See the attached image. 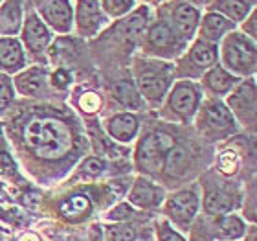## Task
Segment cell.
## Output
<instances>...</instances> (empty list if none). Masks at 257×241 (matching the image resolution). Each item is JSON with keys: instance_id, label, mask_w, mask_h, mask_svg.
Here are the masks:
<instances>
[{"instance_id": "6da1fadb", "label": "cell", "mask_w": 257, "mask_h": 241, "mask_svg": "<svg viewBox=\"0 0 257 241\" xmlns=\"http://www.w3.org/2000/svg\"><path fill=\"white\" fill-rule=\"evenodd\" d=\"M22 142L26 151L41 160H61L68 155L74 144L72 129L68 123L55 116H33L24 123Z\"/></svg>"}, {"instance_id": "7a4b0ae2", "label": "cell", "mask_w": 257, "mask_h": 241, "mask_svg": "<svg viewBox=\"0 0 257 241\" xmlns=\"http://www.w3.org/2000/svg\"><path fill=\"white\" fill-rule=\"evenodd\" d=\"M173 66L160 61L136 59L134 61V83L140 96L151 105H158L167 96L173 83Z\"/></svg>"}, {"instance_id": "3957f363", "label": "cell", "mask_w": 257, "mask_h": 241, "mask_svg": "<svg viewBox=\"0 0 257 241\" xmlns=\"http://www.w3.org/2000/svg\"><path fill=\"white\" fill-rule=\"evenodd\" d=\"M175 147V138L164 131H151L138 142L136 147V168L144 175H158L164 170L169 151Z\"/></svg>"}, {"instance_id": "277c9868", "label": "cell", "mask_w": 257, "mask_h": 241, "mask_svg": "<svg viewBox=\"0 0 257 241\" xmlns=\"http://www.w3.org/2000/svg\"><path fill=\"white\" fill-rule=\"evenodd\" d=\"M224 68L237 75H252L255 72V43L244 33L230 32L222 37Z\"/></svg>"}, {"instance_id": "5b68a950", "label": "cell", "mask_w": 257, "mask_h": 241, "mask_svg": "<svg viewBox=\"0 0 257 241\" xmlns=\"http://www.w3.org/2000/svg\"><path fill=\"white\" fill-rule=\"evenodd\" d=\"M197 129L204 138L222 140L235 133V118L231 116L230 109L219 100H208L197 111Z\"/></svg>"}, {"instance_id": "8992f818", "label": "cell", "mask_w": 257, "mask_h": 241, "mask_svg": "<svg viewBox=\"0 0 257 241\" xmlns=\"http://www.w3.org/2000/svg\"><path fill=\"white\" fill-rule=\"evenodd\" d=\"M200 91L191 81H180L167 94V102L164 105V116L173 122H189L197 114L200 105Z\"/></svg>"}, {"instance_id": "52a82bcc", "label": "cell", "mask_w": 257, "mask_h": 241, "mask_svg": "<svg viewBox=\"0 0 257 241\" xmlns=\"http://www.w3.org/2000/svg\"><path fill=\"white\" fill-rule=\"evenodd\" d=\"M184 48H186V41L166 21L155 22L145 35L147 54L160 55V57H177L182 54Z\"/></svg>"}, {"instance_id": "ba28073f", "label": "cell", "mask_w": 257, "mask_h": 241, "mask_svg": "<svg viewBox=\"0 0 257 241\" xmlns=\"http://www.w3.org/2000/svg\"><path fill=\"white\" fill-rule=\"evenodd\" d=\"M219 59V48L213 43H206L198 39L191 48L186 52V55L180 61L178 74L188 75V77H197L209 70Z\"/></svg>"}, {"instance_id": "9c48e42d", "label": "cell", "mask_w": 257, "mask_h": 241, "mask_svg": "<svg viewBox=\"0 0 257 241\" xmlns=\"http://www.w3.org/2000/svg\"><path fill=\"white\" fill-rule=\"evenodd\" d=\"M200 199H198L197 188H186L180 192L173 193L166 203V215L175 223L177 226L188 230L189 223L197 215Z\"/></svg>"}, {"instance_id": "30bf717a", "label": "cell", "mask_w": 257, "mask_h": 241, "mask_svg": "<svg viewBox=\"0 0 257 241\" xmlns=\"http://www.w3.org/2000/svg\"><path fill=\"white\" fill-rule=\"evenodd\" d=\"M228 109L233 118H237L242 125L255 123V83L253 79L242 81L233 87L228 96Z\"/></svg>"}, {"instance_id": "8fae6325", "label": "cell", "mask_w": 257, "mask_h": 241, "mask_svg": "<svg viewBox=\"0 0 257 241\" xmlns=\"http://www.w3.org/2000/svg\"><path fill=\"white\" fill-rule=\"evenodd\" d=\"M107 17L103 13L99 0H77L75 8V28L81 37L90 39L103 30Z\"/></svg>"}, {"instance_id": "7c38bea8", "label": "cell", "mask_w": 257, "mask_h": 241, "mask_svg": "<svg viewBox=\"0 0 257 241\" xmlns=\"http://www.w3.org/2000/svg\"><path fill=\"white\" fill-rule=\"evenodd\" d=\"M198 22H200V13H198V10L195 6L188 4V2H175L169 8V22L167 24L184 41L193 39V35H195V32H197L198 28Z\"/></svg>"}, {"instance_id": "4fadbf2b", "label": "cell", "mask_w": 257, "mask_h": 241, "mask_svg": "<svg viewBox=\"0 0 257 241\" xmlns=\"http://www.w3.org/2000/svg\"><path fill=\"white\" fill-rule=\"evenodd\" d=\"M39 13L44 19V22L55 32L66 33L72 28V4L70 0H41L39 4Z\"/></svg>"}, {"instance_id": "5bb4252c", "label": "cell", "mask_w": 257, "mask_h": 241, "mask_svg": "<svg viewBox=\"0 0 257 241\" xmlns=\"http://www.w3.org/2000/svg\"><path fill=\"white\" fill-rule=\"evenodd\" d=\"M166 192L164 188L155 184L153 181L145 177H138L134 181L133 190L128 192V203H133L138 208H158L164 203Z\"/></svg>"}, {"instance_id": "9a60e30c", "label": "cell", "mask_w": 257, "mask_h": 241, "mask_svg": "<svg viewBox=\"0 0 257 241\" xmlns=\"http://www.w3.org/2000/svg\"><path fill=\"white\" fill-rule=\"evenodd\" d=\"M22 43L28 48V52L33 55L44 54L46 46L50 44L48 28L41 21V17L35 13H30L26 17V22L22 28Z\"/></svg>"}, {"instance_id": "2e32d148", "label": "cell", "mask_w": 257, "mask_h": 241, "mask_svg": "<svg viewBox=\"0 0 257 241\" xmlns=\"http://www.w3.org/2000/svg\"><path fill=\"white\" fill-rule=\"evenodd\" d=\"M46 83H48V74L44 66H32V68L24 70L17 75L15 85L21 94L24 96L37 98L44 94L46 91Z\"/></svg>"}, {"instance_id": "e0dca14e", "label": "cell", "mask_w": 257, "mask_h": 241, "mask_svg": "<svg viewBox=\"0 0 257 241\" xmlns=\"http://www.w3.org/2000/svg\"><path fill=\"white\" fill-rule=\"evenodd\" d=\"M198 24H200V28H198L200 41L213 44H217V41H220L224 35L233 32V28H235L233 22L228 21L226 17L219 15V13H208L202 19V22H198Z\"/></svg>"}, {"instance_id": "ac0fdd59", "label": "cell", "mask_w": 257, "mask_h": 241, "mask_svg": "<svg viewBox=\"0 0 257 241\" xmlns=\"http://www.w3.org/2000/svg\"><path fill=\"white\" fill-rule=\"evenodd\" d=\"M26 57L21 43L13 37H0V70L15 74L24 68Z\"/></svg>"}, {"instance_id": "d6986e66", "label": "cell", "mask_w": 257, "mask_h": 241, "mask_svg": "<svg viewBox=\"0 0 257 241\" xmlns=\"http://www.w3.org/2000/svg\"><path fill=\"white\" fill-rule=\"evenodd\" d=\"M138 118L133 113H121L114 114L105 122V129L110 138L118 140V142H131L134 140L138 133Z\"/></svg>"}, {"instance_id": "ffe728a7", "label": "cell", "mask_w": 257, "mask_h": 241, "mask_svg": "<svg viewBox=\"0 0 257 241\" xmlns=\"http://www.w3.org/2000/svg\"><path fill=\"white\" fill-rule=\"evenodd\" d=\"M202 83L211 94L224 96V94H230L233 91V87L239 83V79L233 74H230L224 66H211L209 70L204 72Z\"/></svg>"}, {"instance_id": "44dd1931", "label": "cell", "mask_w": 257, "mask_h": 241, "mask_svg": "<svg viewBox=\"0 0 257 241\" xmlns=\"http://www.w3.org/2000/svg\"><path fill=\"white\" fill-rule=\"evenodd\" d=\"M235 208V195L222 188H209L204 195V210L206 214H226Z\"/></svg>"}, {"instance_id": "7402d4cb", "label": "cell", "mask_w": 257, "mask_h": 241, "mask_svg": "<svg viewBox=\"0 0 257 241\" xmlns=\"http://www.w3.org/2000/svg\"><path fill=\"white\" fill-rule=\"evenodd\" d=\"M22 22V0H4L0 6V35H15Z\"/></svg>"}, {"instance_id": "603a6c76", "label": "cell", "mask_w": 257, "mask_h": 241, "mask_svg": "<svg viewBox=\"0 0 257 241\" xmlns=\"http://www.w3.org/2000/svg\"><path fill=\"white\" fill-rule=\"evenodd\" d=\"M252 6L253 0H215L213 2V8L217 10V13L226 17L233 24L244 21L248 13H252Z\"/></svg>"}, {"instance_id": "cb8c5ba5", "label": "cell", "mask_w": 257, "mask_h": 241, "mask_svg": "<svg viewBox=\"0 0 257 241\" xmlns=\"http://www.w3.org/2000/svg\"><path fill=\"white\" fill-rule=\"evenodd\" d=\"M215 234H219L222 239L235 241L244 234V223L237 215H220L215 221Z\"/></svg>"}, {"instance_id": "d4e9b609", "label": "cell", "mask_w": 257, "mask_h": 241, "mask_svg": "<svg viewBox=\"0 0 257 241\" xmlns=\"http://www.w3.org/2000/svg\"><path fill=\"white\" fill-rule=\"evenodd\" d=\"M59 210L61 214L64 217H68V219H81V217H86L88 212H90V201H88L86 195H74L68 201H64Z\"/></svg>"}, {"instance_id": "484cf974", "label": "cell", "mask_w": 257, "mask_h": 241, "mask_svg": "<svg viewBox=\"0 0 257 241\" xmlns=\"http://www.w3.org/2000/svg\"><path fill=\"white\" fill-rule=\"evenodd\" d=\"M114 98L118 100L121 105L131 109H138L142 105V100H140V92L136 91L133 81L121 79L119 83H116L114 87Z\"/></svg>"}, {"instance_id": "4316f807", "label": "cell", "mask_w": 257, "mask_h": 241, "mask_svg": "<svg viewBox=\"0 0 257 241\" xmlns=\"http://www.w3.org/2000/svg\"><path fill=\"white\" fill-rule=\"evenodd\" d=\"M136 0H101V10L110 17H123L134 10Z\"/></svg>"}, {"instance_id": "83f0119b", "label": "cell", "mask_w": 257, "mask_h": 241, "mask_svg": "<svg viewBox=\"0 0 257 241\" xmlns=\"http://www.w3.org/2000/svg\"><path fill=\"white\" fill-rule=\"evenodd\" d=\"M136 237V230L131 225H114L108 226L105 232V241H133Z\"/></svg>"}, {"instance_id": "f1b7e54d", "label": "cell", "mask_w": 257, "mask_h": 241, "mask_svg": "<svg viewBox=\"0 0 257 241\" xmlns=\"http://www.w3.org/2000/svg\"><path fill=\"white\" fill-rule=\"evenodd\" d=\"M15 98V87L8 75L0 74V114H4Z\"/></svg>"}, {"instance_id": "f546056e", "label": "cell", "mask_w": 257, "mask_h": 241, "mask_svg": "<svg viewBox=\"0 0 257 241\" xmlns=\"http://www.w3.org/2000/svg\"><path fill=\"white\" fill-rule=\"evenodd\" d=\"M105 172V162L101 158H86L81 166V173L86 175V177H99L101 173Z\"/></svg>"}, {"instance_id": "4dcf8cb0", "label": "cell", "mask_w": 257, "mask_h": 241, "mask_svg": "<svg viewBox=\"0 0 257 241\" xmlns=\"http://www.w3.org/2000/svg\"><path fill=\"white\" fill-rule=\"evenodd\" d=\"M70 83H72V74H70L66 68H57L52 74V85L55 87V89H61V91H64V89H68Z\"/></svg>"}, {"instance_id": "1f68e13d", "label": "cell", "mask_w": 257, "mask_h": 241, "mask_svg": "<svg viewBox=\"0 0 257 241\" xmlns=\"http://www.w3.org/2000/svg\"><path fill=\"white\" fill-rule=\"evenodd\" d=\"M156 232H158V239L160 241H186L180 234H178V232H175L173 228H169V225H166V223L158 225Z\"/></svg>"}, {"instance_id": "d6a6232c", "label": "cell", "mask_w": 257, "mask_h": 241, "mask_svg": "<svg viewBox=\"0 0 257 241\" xmlns=\"http://www.w3.org/2000/svg\"><path fill=\"white\" fill-rule=\"evenodd\" d=\"M133 208L128 206V204H118L116 208L110 210V214H108V219H114V221H125L128 219L131 215H133Z\"/></svg>"}, {"instance_id": "836d02e7", "label": "cell", "mask_w": 257, "mask_h": 241, "mask_svg": "<svg viewBox=\"0 0 257 241\" xmlns=\"http://www.w3.org/2000/svg\"><path fill=\"white\" fill-rule=\"evenodd\" d=\"M244 32H246V37H250L253 41L255 39V35H257V32H255V13H250V19L246 21V24H244Z\"/></svg>"}, {"instance_id": "e575fe53", "label": "cell", "mask_w": 257, "mask_h": 241, "mask_svg": "<svg viewBox=\"0 0 257 241\" xmlns=\"http://www.w3.org/2000/svg\"><path fill=\"white\" fill-rule=\"evenodd\" d=\"M21 241H41V239H39L35 234H24V236L21 237Z\"/></svg>"}, {"instance_id": "d590c367", "label": "cell", "mask_w": 257, "mask_h": 241, "mask_svg": "<svg viewBox=\"0 0 257 241\" xmlns=\"http://www.w3.org/2000/svg\"><path fill=\"white\" fill-rule=\"evenodd\" d=\"M208 2H211V0H188V4H191V6H204V4H208Z\"/></svg>"}, {"instance_id": "8d00e7d4", "label": "cell", "mask_w": 257, "mask_h": 241, "mask_svg": "<svg viewBox=\"0 0 257 241\" xmlns=\"http://www.w3.org/2000/svg\"><path fill=\"white\" fill-rule=\"evenodd\" d=\"M151 2H164V0H151Z\"/></svg>"}, {"instance_id": "74e56055", "label": "cell", "mask_w": 257, "mask_h": 241, "mask_svg": "<svg viewBox=\"0 0 257 241\" xmlns=\"http://www.w3.org/2000/svg\"><path fill=\"white\" fill-rule=\"evenodd\" d=\"M0 190H2V186H0Z\"/></svg>"}, {"instance_id": "f35d334b", "label": "cell", "mask_w": 257, "mask_h": 241, "mask_svg": "<svg viewBox=\"0 0 257 241\" xmlns=\"http://www.w3.org/2000/svg\"><path fill=\"white\" fill-rule=\"evenodd\" d=\"M0 2H2V0H0Z\"/></svg>"}]
</instances>
